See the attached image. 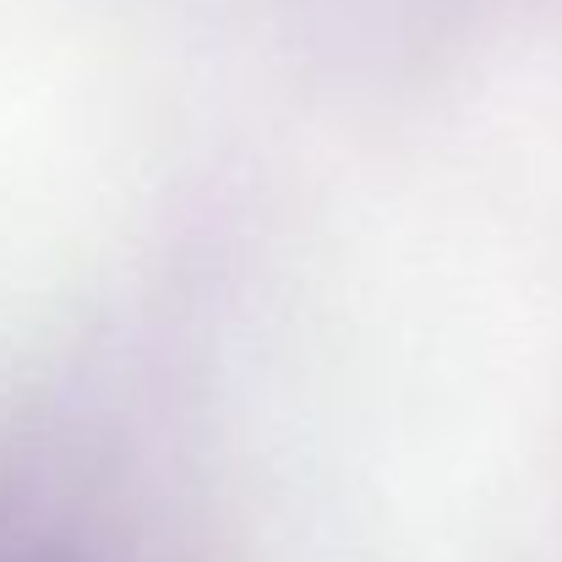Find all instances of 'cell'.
Instances as JSON below:
<instances>
[{
    "label": "cell",
    "instance_id": "obj_1",
    "mask_svg": "<svg viewBox=\"0 0 562 562\" xmlns=\"http://www.w3.org/2000/svg\"><path fill=\"white\" fill-rule=\"evenodd\" d=\"M0 562H181V552L88 459L0 442Z\"/></svg>",
    "mask_w": 562,
    "mask_h": 562
}]
</instances>
